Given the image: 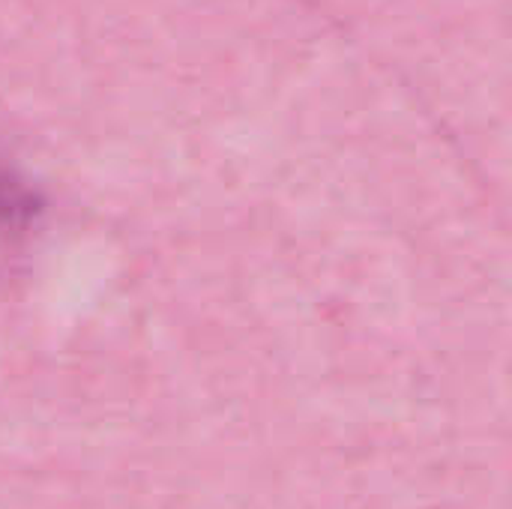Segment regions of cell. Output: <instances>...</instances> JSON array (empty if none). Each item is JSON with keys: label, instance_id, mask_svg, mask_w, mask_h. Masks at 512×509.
Instances as JSON below:
<instances>
[]
</instances>
